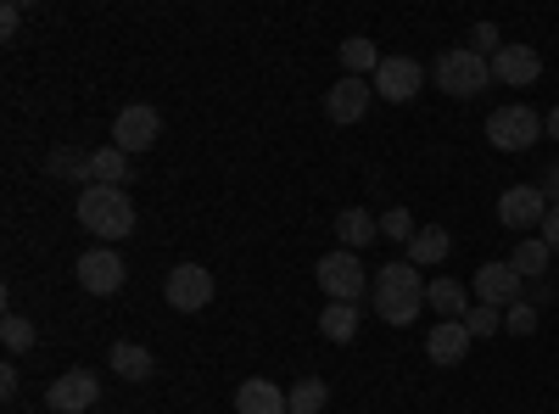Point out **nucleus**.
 I'll return each instance as SVG.
<instances>
[{
    "mask_svg": "<svg viewBox=\"0 0 559 414\" xmlns=\"http://www.w3.org/2000/svg\"><path fill=\"white\" fill-rule=\"evenodd\" d=\"M419 84H426V68H419L414 57H386V62L376 68V96H386L392 107L414 102Z\"/></svg>",
    "mask_w": 559,
    "mask_h": 414,
    "instance_id": "11",
    "label": "nucleus"
},
{
    "mask_svg": "<svg viewBox=\"0 0 559 414\" xmlns=\"http://www.w3.org/2000/svg\"><path fill=\"white\" fill-rule=\"evenodd\" d=\"M498 326H503V314H498V308H487V303L464 314V331H471V336H492Z\"/></svg>",
    "mask_w": 559,
    "mask_h": 414,
    "instance_id": "30",
    "label": "nucleus"
},
{
    "mask_svg": "<svg viewBox=\"0 0 559 414\" xmlns=\"http://www.w3.org/2000/svg\"><path fill=\"white\" fill-rule=\"evenodd\" d=\"M236 414H292V403H286V392H280L274 381L252 376V381L236 387Z\"/></svg>",
    "mask_w": 559,
    "mask_h": 414,
    "instance_id": "15",
    "label": "nucleus"
},
{
    "mask_svg": "<svg viewBox=\"0 0 559 414\" xmlns=\"http://www.w3.org/2000/svg\"><path fill=\"white\" fill-rule=\"evenodd\" d=\"M163 292H168V308H174V314H202V308L213 303V269H202V263H174Z\"/></svg>",
    "mask_w": 559,
    "mask_h": 414,
    "instance_id": "6",
    "label": "nucleus"
},
{
    "mask_svg": "<svg viewBox=\"0 0 559 414\" xmlns=\"http://www.w3.org/2000/svg\"><path fill=\"white\" fill-rule=\"evenodd\" d=\"M157 134H163V118H157V107H146V102H134V107H123L118 118H112V146L118 152H152L157 146Z\"/></svg>",
    "mask_w": 559,
    "mask_h": 414,
    "instance_id": "7",
    "label": "nucleus"
},
{
    "mask_svg": "<svg viewBox=\"0 0 559 414\" xmlns=\"http://www.w3.org/2000/svg\"><path fill=\"white\" fill-rule=\"evenodd\" d=\"M543 197L548 208H559V168H543Z\"/></svg>",
    "mask_w": 559,
    "mask_h": 414,
    "instance_id": "34",
    "label": "nucleus"
},
{
    "mask_svg": "<svg viewBox=\"0 0 559 414\" xmlns=\"http://www.w3.org/2000/svg\"><path fill=\"white\" fill-rule=\"evenodd\" d=\"M0 398H17V364H0Z\"/></svg>",
    "mask_w": 559,
    "mask_h": 414,
    "instance_id": "33",
    "label": "nucleus"
},
{
    "mask_svg": "<svg viewBox=\"0 0 559 414\" xmlns=\"http://www.w3.org/2000/svg\"><path fill=\"white\" fill-rule=\"evenodd\" d=\"M336 236H342L347 252H358V247H369V241L381 236V218L369 213V208H347V213L336 218Z\"/></svg>",
    "mask_w": 559,
    "mask_h": 414,
    "instance_id": "18",
    "label": "nucleus"
},
{
    "mask_svg": "<svg viewBox=\"0 0 559 414\" xmlns=\"http://www.w3.org/2000/svg\"><path fill=\"white\" fill-rule=\"evenodd\" d=\"M123 179H129V152H118V146L90 152V186H118L123 191Z\"/></svg>",
    "mask_w": 559,
    "mask_h": 414,
    "instance_id": "21",
    "label": "nucleus"
},
{
    "mask_svg": "<svg viewBox=\"0 0 559 414\" xmlns=\"http://www.w3.org/2000/svg\"><path fill=\"white\" fill-rule=\"evenodd\" d=\"M369 96H376V84L342 73L331 90H324V118H331V123H358V118H364V107H369Z\"/></svg>",
    "mask_w": 559,
    "mask_h": 414,
    "instance_id": "12",
    "label": "nucleus"
},
{
    "mask_svg": "<svg viewBox=\"0 0 559 414\" xmlns=\"http://www.w3.org/2000/svg\"><path fill=\"white\" fill-rule=\"evenodd\" d=\"M471 331H464V319H437V331L426 336V353L437 358V364H459L464 353H471Z\"/></svg>",
    "mask_w": 559,
    "mask_h": 414,
    "instance_id": "16",
    "label": "nucleus"
},
{
    "mask_svg": "<svg viewBox=\"0 0 559 414\" xmlns=\"http://www.w3.org/2000/svg\"><path fill=\"white\" fill-rule=\"evenodd\" d=\"M79 224H84L102 247H107V241H123L129 229H134V202H129V191H118V186H84V191H79Z\"/></svg>",
    "mask_w": 559,
    "mask_h": 414,
    "instance_id": "2",
    "label": "nucleus"
},
{
    "mask_svg": "<svg viewBox=\"0 0 559 414\" xmlns=\"http://www.w3.org/2000/svg\"><path fill=\"white\" fill-rule=\"evenodd\" d=\"M381 236H386V241H403V247H408V241L419 236V224H414V213H408V208H392V213L381 218Z\"/></svg>",
    "mask_w": 559,
    "mask_h": 414,
    "instance_id": "29",
    "label": "nucleus"
},
{
    "mask_svg": "<svg viewBox=\"0 0 559 414\" xmlns=\"http://www.w3.org/2000/svg\"><path fill=\"white\" fill-rule=\"evenodd\" d=\"M96 398H102V376L96 370H62L51 387H45V403H51L57 414H84Z\"/></svg>",
    "mask_w": 559,
    "mask_h": 414,
    "instance_id": "9",
    "label": "nucleus"
},
{
    "mask_svg": "<svg viewBox=\"0 0 559 414\" xmlns=\"http://www.w3.org/2000/svg\"><path fill=\"white\" fill-rule=\"evenodd\" d=\"M537 134H543V118L526 102H509L487 118V141L498 152H526V146H537Z\"/></svg>",
    "mask_w": 559,
    "mask_h": 414,
    "instance_id": "5",
    "label": "nucleus"
},
{
    "mask_svg": "<svg viewBox=\"0 0 559 414\" xmlns=\"http://www.w3.org/2000/svg\"><path fill=\"white\" fill-rule=\"evenodd\" d=\"M543 129H548V134H554V141H559V107H554V113L543 118Z\"/></svg>",
    "mask_w": 559,
    "mask_h": 414,
    "instance_id": "36",
    "label": "nucleus"
},
{
    "mask_svg": "<svg viewBox=\"0 0 559 414\" xmlns=\"http://www.w3.org/2000/svg\"><path fill=\"white\" fill-rule=\"evenodd\" d=\"M286 403H292V414H319L324 403H331V387H324L319 376H302V381L286 392Z\"/></svg>",
    "mask_w": 559,
    "mask_h": 414,
    "instance_id": "25",
    "label": "nucleus"
},
{
    "mask_svg": "<svg viewBox=\"0 0 559 414\" xmlns=\"http://www.w3.org/2000/svg\"><path fill=\"white\" fill-rule=\"evenodd\" d=\"M381 62H386V57H381V45H376V39H364V34L342 45V68H347L353 79H364V73L376 79V68H381Z\"/></svg>",
    "mask_w": 559,
    "mask_h": 414,
    "instance_id": "22",
    "label": "nucleus"
},
{
    "mask_svg": "<svg viewBox=\"0 0 559 414\" xmlns=\"http://www.w3.org/2000/svg\"><path fill=\"white\" fill-rule=\"evenodd\" d=\"M492 79L509 84V90H526L543 79V57L532 51V45H503V51L492 57Z\"/></svg>",
    "mask_w": 559,
    "mask_h": 414,
    "instance_id": "13",
    "label": "nucleus"
},
{
    "mask_svg": "<svg viewBox=\"0 0 559 414\" xmlns=\"http://www.w3.org/2000/svg\"><path fill=\"white\" fill-rule=\"evenodd\" d=\"M45 174H51V179H90V152L57 146L51 157H45Z\"/></svg>",
    "mask_w": 559,
    "mask_h": 414,
    "instance_id": "26",
    "label": "nucleus"
},
{
    "mask_svg": "<svg viewBox=\"0 0 559 414\" xmlns=\"http://www.w3.org/2000/svg\"><path fill=\"white\" fill-rule=\"evenodd\" d=\"M548 258H554V247L543 236H521V247L509 252V263H515L521 281H526V274H548Z\"/></svg>",
    "mask_w": 559,
    "mask_h": 414,
    "instance_id": "23",
    "label": "nucleus"
},
{
    "mask_svg": "<svg viewBox=\"0 0 559 414\" xmlns=\"http://www.w3.org/2000/svg\"><path fill=\"white\" fill-rule=\"evenodd\" d=\"M487 84H492V62H487V57H476L471 45H453V51H442V57H437V90H448L453 102L481 96Z\"/></svg>",
    "mask_w": 559,
    "mask_h": 414,
    "instance_id": "3",
    "label": "nucleus"
},
{
    "mask_svg": "<svg viewBox=\"0 0 559 414\" xmlns=\"http://www.w3.org/2000/svg\"><path fill=\"white\" fill-rule=\"evenodd\" d=\"M107 358H112V370H118L123 381H152V370H157L152 347H140V342H118Z\"/></svg>",
    "mask_w": 559,
    "mask_h": 414,
    "instance_id": "19",
    "label": "nucleus"
},
{
    "mask_svg": "<svg viewBox=\"0 0 559 414\" xmlns=\"http://www.w3.org/2000/svg\"><path fill=\"white\" fill-rule=\"evenodd\" d=\"M319 336L336 342V347H347V342L358 336V308H353V303H331V308L319 314Z\"/></svg>",
    "mask_w": 559,
    "mask_h": 414,
    "instance_id": "20",
    "label": "nucleus"
},
{
    "mask_svg": "<svg viewBox=\"0 0 559 414\" xmlns=\"http://www.w3.org/2000/svg\"><path fill=\"white\" fill-rule=\"evenodd\" d=\"M313 281L324 286V297L331 303H353L358 308V297H369V274H364V263H358V252H324L319 263H313Z\"/></svg>",
    "mask_w": 559,
    "mask_h": 414,
    "instance_id": "4",
    "label": "nucleus"
},
{
    "mask_svg": "<svg viewBox=\"0 0 559 414\" xmlns=\"http://www.w3.org/2000/svg\"><path fill=\"white\" fill-rule=\"evenodd\" d=\"M476 297L487 303V308H509V303H521V274H515V263H481L476 269Z\"/></svg>",
    "mask_w": 559,
    "mask_h": 414,
    "instance_id": "14",
    "label": "nucleus"
},
{
    "mask_svg": "<svg viewBox=\"0 0 559 414\" xmlns=\"http://www.w3.org/2000/svg\"><path fill=\"white\" fill-rule=\"evenodd\" d=\"M503 331H509V336H532V331H537V303H526V297L509 303V308H503Z\"/></svg>",
    "mask_w": 559,
    "mask_h": 414,
    "instance_id": "28",
    "label": "nucleus"
},
{
    "mask_svg": "<svg viewBox=\"0 0 559 414\" xmlns=\"http://www.w3.org/2000/svg\"><path fill=\"white\" fill-rule=\"evenodd\" d=\"M543 218H548V197H543V186H509L503 197H498V224L503 229H543Z\"/></svg>",
    "mask_w": 559,
    "mask_h": 414,
    "instance_id": "8",
    "label": "nucleus"
},
{
    "mask_svg": "<svg viewBox=\"0 0 559 414\" xmlns=\"http://www.w3.org/2000/svg\"><path fill=\"white\" fill-rule=\"evenodd\" d=\"M543 241L559 252V208H548V218H543Z\"/></svg>",
    "mask_w": 559,
    "mask_h": 414,
    "instance_id": "35",
    "label": "nucleus"
},
{
    "mask_svg": "<svg viewBox=\"0 0 559 414\" xmlns=\"http://www.w3.org/2000/svg\"><path fill=\"white\" fill-rule=\"evenodd\" d=\"M426 308H437V319H464V286L459 281H431L426 286Z\"/></svg>",
    "mask_w": 559,
    "mask_h": 414,
    "instance_id": "24",
    "label": "nucleus"
},
{
    "mask_svg": "<svg viewBox=\"0 0 559 414\" xmlns=\"http://www.w3.org/2000/svg\"><path fill=\"white\" fill-rule=\"evenodd\" d=\"M448 252H453V236H448L442 224H426V229L408 241V263H414V269H437Z\"/></svg>",
    "mask_w": 559,
    "mask_h": 414,
    "instance_id": "17",
    "label": "nucleus"
},
{
    "mask_svg": "<svg viewBox=\"0 0 559 414\" xmlns=\"http://www.w3.org/2000/svg\"><path fill=\"white\" fill-rule=\"evenodd\" d=\"M0 342H7V353H28L34 347V326L23 314H7V319H0Z\"/></svg>",
    "mask_w": 559,
    "mask_h": 414,
    "instance_id": "27",
    "label": "nucleus"
},
{
    "mask_svg": "<svg viewBox=\"0 0 559 414\" xmlns=\"http://www.w3.org/2000/svg\"><path fill=\"white\" fill-rule=\"evenodd\" d=\"M123 258L112 252V247H96V252H84L79 258V286L90 292V297H112V292H123Z\"/></svg>",
    "mask_w": 559,
    "mask_h": 414,
    "instance_id": "10",
    "label": "nucleus"
},
{
    "mask_svg": "<svg viewBox=\"0 0 559 414\" xmlns=\"http://www.w3.org/2000/svg\"><path fill=\"white\" fill-rule=\"evenodd\" d=\"M17 23H23V7H17V0H7V7H0V34H17Z\"/></svg>",
    "mask_w": 559,
    "mask_h": 414,
    "instance_id": "32",
    "label": "nucleus"
},
{
    "mask_svg": "<svg viewBox=\"0 0 559 414\" xmlns=\"http://www.w3.org/2000/svg\"><path fill=\"white\" fill-rule=\"evenodd\" d=\"M471 51H476V57H487V51L498 57V51H503V45H498V23H476V28H471Z\"/></svg>",
    "mask_w": 559,
    "mask_h": 414,
    "instance_id": "31",
    "label": "nucleus"
},
{
    "mask_svg": "<svg viewBox=\"0 0 559 414\" xmlns=\"http://www.w3.org/2000/svg\"><path fill=\"white\" fill-rule=\"evenodd\" d=\"M369 303H376V314L386 319V326H414L419 308H426V281H419V269L403 258V263H386L369 274Z\"/></svg>",
    "mask_w": 559,
    "mask_h": 414,
    "instance_id": "1",
    "label": "nucleus"
}]
</instances>
